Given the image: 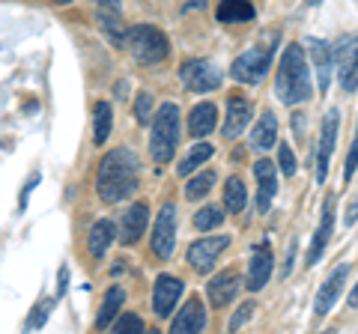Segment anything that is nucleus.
Returning <instances> with one entry per match:
<instances>
[{"mask_svg": "<svg viewBox=\"0 0 358 334\" xmlns=\"http://www.w3.org/2000/svg\"><path fill=\"white\" fill-rule=\"evenodd\" d=\"M138 155L131 150H110L102 161H99L96 173V194L105 203H120V200L131 197V191H138Z\"/></svg>", "mask_w": 358, "mask_h": 334, "instance_id": "f257e3e1", "label": "nucleus"}, {"mask_svg": "<svg viewBox=\"0 0 358 334\" xmlns=\"http://www.w3.org/2000/svg\"><path fill=\"white\" fill-rule=\"evenodd\" d=\"M275 90L284 105H301L310 99V72H308V60L299 42L296 45H287L281 54L278 75H275Z\"/></svg>", "mask_w": 358, "mask_h": 334, "instance_id": "f03ea898", "label": "nucleus"}, {"mask_svg": "<svg viewBox=\"0 0 358 334\" xmlns=\"http://www.w3.org/2000/svg\"><path fill=\"white\" fill-rule=\"evenodd\" d=\"M176 143H179V108L173 102H164L155 114L152 122V140H150V152L155 164H167L176 152Z\"/></svg>", "mask_w": 358, "mask_h": 334, "instance_id": "7ed1b4c3", "label": "nucleus"}, {"mask_svg": "<svg viewBox=\"0 0 358 334\" xmlns=\"http://www.w3.org/2000/svg\"><path fill=\"white\" fill-rule=\"evenodd\" d=\"M275 42H278V33L275 36H266V42H260V45H251L245 54H239L230 66V75L236 78L239 84H260L266 78V72L272 69Z\"/></svg>", "mask_w": 358, "mask_h": 334, "instance_id": "20e7f679", "label": "nucleus"}, {"mask_svg": "<svg viewBox=\"0 0 358 334\" xmlns=\"http://www.w3.org/2000/svg\"><path fill=\"white\" fill-rule=\"evenodd\" d=\"M126 48L131 51V57L138 63H162V60H167V54H171V42H167V36L159 27L138 24L129 30Z\"/></svg>", "mask_w": 358, "mask_h": 334, "instance_id": "39448f33", "label": "nucleus"}, {"mask_svg": "<svg viewBox=\"0 0 358 334\" xmlns=\"http://www.w3.org/2000/svg\"><path fill=\"white\" fill-rule=\"evenodd\" d=\"M334 69H338V81L346 93L358 90V33L355 36H343L334 45Z\"/></svg>", "mask_w": 358, "mask_h": 334, "instance_id": "423d86ee", "label": "nucleus"}, {"mask_svg": "<svg viewBox=\"0 0 358 334\" xmlns=\"http://www.w3.org/2000/svg\"><path fill=\"white\" fill-rule=\"evenodd\" d=\"M179 78L188 93H209L221 87V69H215L209 60H185L179 66Z\"/></svg>", "mask_w": 358, "mask_h": 334, "instance_id": "0eeeda50", "label": "nucleus"}, {"mask_svg": "<svg viewBox=\"0 0 358 334\" xmlns=\"http://www.w3.org/2000/svg\"><path fill=\"white\" fill-rule=\"evenodd\" d=\"M173 242H176V209L171 203L162 206V212L155 215V227H152V254L159 260H171L173 254Z\"/></svg>", "mask_w": 358, "mask_h": 334, "instance_id": "6e6552de", "label": "nucleus"}, {"mask_svg": "<svg viewBox=\"0 0 358 334\" xmlns=\"http://www.w3.org/2000/svg\"><path fill=\"white\" fill-rule=\"evenodd\" d=\"M338 126H341V114L329 110L322 117V129H320V143H317V182L322 185L329 176V161L334 152V140H338Z\"/></svg>", "mask_w": 358, "mask_h": 334, "instance_id": "1a4fd4ad", "label": "nucleus"}, {"mask_svg": "<svg viewBox=\"0 0 358 334\" xmlns=\"http://www.w3.org/2000/svg\"><path fill=\"white\" fill-rule=\"evenodd\" d=\"M182 289H185V284L179 281V277H173V275H159L155 277V286H152V310H155V317H162V319L171 317L176 302H179V296H182Z\"/></svg>", "mask_w": 358, "mask_h": 334, "instance_id": "9d476101", "label": "nucleus"}, {"mask_svg": "<svg viewBox=\"0 0 358 334\" xmlns=\"http://www.w3.org/2000/svg\"><path fill=\"white\" fill-rule=\"evenodd\" d=\"M230 245V236H203L200 242H194L192 248H188V263H192V269L206 275L212 272V266H215L218 254Z\"/></svg>", "mask_w": 358, "mask_h": 334, "instance_id": "9b49d317", "label": "nucleus"}, {"mask_svg": "<svg viewBox=\"0 0 358 334\" xmlns=\"http://www.w3.org/2000/svg\"><path fill=\"white\" fill-rule=\"evenodd\" d=\"M272 248L268 242H260L251 248V257H248V286L251 293H260V289L268 284V275H272Z\"/></svg>", "mask_w": 358, "mask_h": 334, "instance_id": "f8f14e48", "label": "nucleus"}, {"mask_svg": "<svg viewBox=\"0 0 358 334\" xmlns=\"http://www.w3.org/2000/svg\"><path fill=\"white\" fill-rule=\"evenodd\" d=\"M346 277H350V266L341 263L338 269H334V272L326 277V284L320 286L317 302H313V314H317V317H326V314H329V310L334 307V302H338V296L343 293Z\"/></svg>", "mask_w": 358, "mask_h": 334, "instance_id": "ddd939ff", "label": "nucleus"}, {"mask_svg": "<svg viewBox=\"0 0 358 334\" xmlns=\"http://www.w3.org/2000/svg\"><path fill=\"white\" fill-rule=\"evenodd\" d=\"M331 230H334V194L326 197V203H322V215H320V227L313 233V242L308 248V266H317L322 251H326V245L331 239Z\"/></svg>", "mask_w": 358, "mask_h": 334, "instance_id": "4468645a", "label": "nucleus"}, {"mask_svg": "<svg viewBox=\"0 0 358 334\" xmlns=\"http://www.w3.org/2000/svg\"><path fill=\"white\" fill-rule=\"evenodd\" d=\"M248 122H251V102L242 96H233L227 102V117H224V126H221L224 140H236Z\"/></svg>", "mask_w": 358, "mask_h": 334, "instance_id": "2eb2a0df", "label": "nucleus"}, {"mask_svg": "<svg viewBox=\"0 0 358 334\" xmlns=\"http://www.w3.org/2000/svg\"><path fill=\"white\" fill-rule=\"evenodd\" d=\"M308 48L313 57V69H317V87L326 96L331 84V69H334V48H329V42H320V39H308Z\"/></svg>", "mask_w": 358, "mask_h": 334, "instance_id": "dca6fc26", "label": "nucleus"}, {"mask_svg": "<svg viewBox=\"0 0 358 334\" xmlns=\"http://www.w3.org/2000/svg\"><path fill=\"white\" fill-rule=\"evenodd\" d=\"M239 286L242 284H239V275L236 272H221V275H215L206 284V296H209L212 307H227L233 298H236Z\"/></svg>", "mask_w": 358, "mask_h": 334, "instance_id": "f3484780", "label": "nucleus"}, {"mask_svg": "<svg viewBox=\"0 0 358 334\" xmlns=\"http://www.w3.org/2000/svg\"><path fill=\"white\" fill-rule=\"evenodd\" d=\"M254 176H257V185H260V194H257V209L260 212H268L272 206V197L278 191V170L268 159H260L254 164Z\"/></svg>", "mask_w": 358, "mask_h": 334, "instance_id": "a211bd4d", "label": "nucleus"}, {"mask_svg": "<svg viewBox=\"0 0 358 334\" xmlns=\"http://www.w3.org/2000/svg\"><path fill=\"white\" fill-rule=\"evenodd\" d=\"M147 221H150L147 203H134L120 221V242L122 245H134L143 236V230H147Z\"/></svg>", "mask_w": 358, "mask_h": 334, "instance_id": "6ab92c4d", "label": "nucleus"}, {"mask_svg": "<svg viewBox=\"0 0 358 334\" xmlns=\"http://www.w3.org/2000/svg\"><path fill=\"white\" fill-rule=\"evenodd\" d=\"M206 328V310L200 305V298H188V305L179 310V317L173 319L171 331L176 334H197Z\"/></svg>", "mask_w": 358, "mask_h": 334, "instance_id": "aec40b11", "label": "nucleus"}, {"mask_svg": "<svg viewBox=\"0 0 358 334\" xmlns=\"http://www.w3.org/2000/svg\"><path fill=\"white\" fill-rule=\"evenodd\" d=\"M114 236H117L114 221H108V218L96 221V224L90 227V239H87V248H90V254H93L96 260H102V257H105V251L110 248V242H114Z\"/></svg>", "mask_w": 358, "mask_h": 334, "instance_id": "412c9836", "label": "nucleus"}, {"mask_svg": "<svg viewBox=\"0 0 358 334\" xmlns=\"http://www.w3.org/2000/svg\"><path fill=\"white\" fill-rule=\"evenodd\" d=\"M215 15L221 24H245L254 18V3L251 0H221Z\"/></svg>", "mask_w": 358, "mask_h": 334, "instance_id": "4be33fe9", "label": "nucleus"}, {"mask_svg": "<svg viewBox=\"0 0 358 334\" xmlns=\"http://www.w3.org/2000/svg\"><path fill=\"white\" fill-rule=\"evenodd\" d=\"M215 119H218V110L212 102H200L192 117H188V131H192V138H206L212 129H215Z\"/></svg>", "mask_w": 358, "mask_h": 334, "instance_id": "5701e85b", "label": "nucleus"}, {"mask_svg": "<svg viewBox=\"0 0 358 334\" xmlns=\"http://www.w3.org/2000/svg\"><path fill=\"white\" fill-rule=\"evenodd\" d=\"M122 305H126V289H122V286H110L108 296H105V302H102V310H99V317H96V328L105 331L110 322L120 317Z\"/></svg>", "mask_w": 358, "mask_h": 334, "instance_id": "b1692460", "label": "nucleus"}, {"mask_svg": "<svg viewBox=\"0 0 358 334\" xmlns=\"http://www.w3.org/2000/svg\"><path fill=\"white\" fill-rule=\"evenodd\" d=\"M275 140H278V119H275V114H263L251 131V147L266 152L275 147Z\"/></svg>", "mask_w": 358, "mask_h": 334, "instance_id": "393cba45", "label": "nucleus"}, {"mask_svg": "<svg viewBox=\"0 0 358 334\" xmlns=\"http://www.w3.org/2000/svg\"><path fill=\"white\" fill-rule=\"evenodd\" d=\"M99 24H102V30L110 36V42L114 45H120V48H126V39H129V30H126V24L120 21V15L117 13H108V9H99Z\"/></svg>", "mask_w": 358, "mask_h": 334, "instance_id": "a878e982", "label": "nucleus"}, {"mask_svg": "<svg viewBox=\"0 0 358 334\" xmlns=\"http://www.w3.org/2000/svg\"><path fill=\"white\" fill-rule=\"evenodd\" d=\"M245 203H248V191H245L242 180L230 176L227 185H224V206H227V212H242Z\"/></svg>", "mask_w": 358, "mask_h": 334, "instance_id": "bb28decb", "label": "nucleus"}, {"mask_svg": "<svg viewBox=\"0 0 358 334\" xmlns=\"http://www.w3.org/2000/svg\"><path fill=\"white\" fill-rule=\"evenodd\" d=\"M110 126H114V110H110V105L108 102H99L96 105V131H93V143H102L108 140V135H110Z\"/></svg>", "mask_w": 358, "mask_h": 334, "instance_id": "cd10ccee", "label": "nucleus"}, {"mask_svg": "<svg viewBox=\"0 0 358 334\" xmlns=\"http://www.w3.org/2000/svg\"><path fill=\"white\" fill-rule=\"evenodd\" d=\"M209 159H212V147H209V143H197V147H194L192 152L185 155V161L176 167V173H179V176H188V173H194L197 167L203 164V161H209Z\"/></svg>", "mask_w": 358, "mask_h": 334, "instance_id": "c85d7f7f", "label": "nucleus"}, {"mask_svg": "<svg viewBox=\"0 0 358 334\" xmlns=\"http://www.w3.org/2000/svg\"><path fill=\"white\" fill-rule=\"evenodd\" d=\"M212 185H215V170H203V173L194 176V180L185 185V197H188V200H200V197H206Z\"/></svg>", "mask_w": 358, "mask_h": 334, "instance_id": "c756f323", "label": "nucleus"}, {"mask_svg": "<svg viewBox=\"0 0 358 334\" xmlns=\"http://www.w3.org/2000/svg\"><path fill=\"white\" fill-rule=\"evenodd\" d=\"M221 221H224V212H221L218 206H203V209H200V212L194 215V227H197V230H215Z\"/></svg>", "mask_w": 358, "mask_h": 334, "instance_id": "7c9ffc66", "label": "nucleus"}, {"mask_svg": "<svg viewBox=\"0 0 358 334\" xmlns=\"http://www.w3.org/2000/svg\"><path fill=\"white\" fill-rule=\"evenodd\" d=\"M51 307H54L51 298H45V302H39L36 307H33V314L27 317L24 328H27V331H33V328H42V326H45V319H48V314H51Z\"/></svg>", "mask_w": 358, "mask_h": 334, "instance_id": "2f4dec72", "label": "nucleus"}, {"mask_svg": "<svg viewBox=\"0 0 358 334\" xmlns=\"http://www.w3.org/2000/svg\"><path fill=\"white\" fill-rule=\"evenodd\" d=\"M134 117H138L141 126H147V122L155 117V114H152V96H150L147 90L138 93V99H134Z\"/></svg>", "mask_w": 358, "mask_h": 334, "instance_id": "473e14b6", "label": "nucleus"}, {"mask_svg": "<svg viewBox=\"0 0 358 334\" xmlns=\"http://www.w3.org/2000/svg\"><path fill=\"white\" fill-rule=\"evenodd\" d=\"M114 331L122 334V331H143V319L138 314H122L120 319H114Z\"/></svg>", "mask_w": 358, "mask_h": 334, "instance_id": "72a5a7b5", "label": "nucleus"}, {"mask_svg": "<svg viewBox=\"0 0 358 334\" xmlns=\"http://www.w3.org/2000/svg\"><path fill=\"white\" fill-rule=\"evenodd\" d=\"M278 167H281L284 176H293L296 173V159H293V150H289L287 143L278 147Z\"/></svg>", "mask_w": 358, "mask_h": 334, "instance_id": "f704fd0d", "label": "nucleus"}, {"mask_svg": "<svg viewBox=\"0 0 358 334\" xmlns=\"http://www.w3.org/2000/svg\"><path fill=\"white\" fill-rule=\"evenodd\" d=\"M355 167H358V129H355L352 150H350V155H346V164H343V182H350L355 176Z\"/></svg>", "mask_w": 358, "mask_h": 334, "instance_id": "c9c22d12", "label": "nucleus"}, {"mask_svg": "<svg viewBox=\"0 0 358 334\" xmlns=\"http://www.w3.org/2000/svg\"><path fill=\"white\" fill-rule=\"evenodd\" d=\"M254 307H257L254 302L239 305V310H236V314H233V319H230V331H239V328H242V322L254 317Z\"/></svg>", "mask_w": 358, "mask_h": 334, "instance_id": "e433bc0d", "label": "nucleus"}, {"mask_svg": "<svg viewBox=\"0 0 358 334\" xmlns=\"http://www.w3.org/2000/svg\"><path fill=\"white\" fill-rule=\"evenodd\" d=\"M355 221H358V194H355V200L350 203V209H346V215H343V224L346 227H352Z\"/></svg>", "mask_w": 358, "mask_h": 334, "instance_id": "4c0bfd02", "label": "nucleus"}, {"mask_svg": "<svg viewBox=\"0 0 358 334\" xmlns=\"http://www.w3.org/2000/svg\"><path fill=\"white\" fill-rule=\"evenodd\" d=\"M36 185H39V173H33L30 180H27V185H24V191H21V209L27 206V197H30V191H33Z\"/></svg>", "mask_w": 358, "mask_h": 334, "instance_id": "58836bf2", "label": "nucleus"}, {"mask_svg": "<svg viewBox=\"0 0 358 334\" xmlns=\"http://www.w3.org/2000/svg\"><path fill=\"white\" fill-rule=\"evenodd\" d=\"M66 281H69V269H60V277H57V296L66 293Z\"/></svg>", "mask_w": 358, "mask_h": 334, "instance_id": "ea45409f", "label": "nucleus"}, {"mask_svg": "<svg viewBox=\"0 0 358 334\" xmlns=\"http://www.w3.org/2000/svg\"><path fill=\"white\" fill-rule=\"evenodd\" d=\"M350 307H355V310H358V284L352 286V293H350Z\"/></svg>", "mask_w": 358, "mask_h": 334, "instance_id": "a19ab883", "label": "nucleus"}, {"mask_svg": "<svg viewBox=\"0 0 358 334\" xmlns=\"http://www.w3.org/2000/svg\"><path fill=\"white\" fill-rule=\"evenodd\" d=\"M206 0H192V3H185V9H197V6H203Z\"/></svg>", "mask_w": 358, "mask_h": 334, "instance_id": "79ce46f5", "label": "nucleus"}, {"mask_svg": "<svg viewBox=\"0 0 358 334\" xmlns=\"http://www.w3.org/2000/svg\"><path fill=\"white\" fill-rule=\"evenodd\" d=\"M96 3H105V6H117L120 0H96Z\"/></svg>", "mask_w": 358, "mask_h": 334, "instance_id": "37998d69", "label": "nucleus"}, {"mask_svg": "<svg viewBox=\"0 0 358 334\" xmlns=\"http://www.w3.org/2000/svg\"><path fill=\"white\" fill-rule=\"evenodd\" d=\"M60 3H66V0H60Z\"/></svg>", "mask_w": 358, "mask_h": 334, "instance_id": "c03bdc74", "label": "nucleus"}]
</instances>
